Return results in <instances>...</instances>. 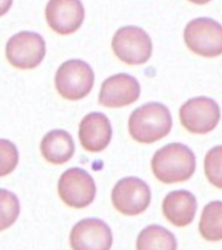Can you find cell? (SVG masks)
<instances>
[{"label":"cell","instance_id":"cell-10","mask_svg":"<svg viewBox=\"0 0 222 250\" xmlns=\"http://www.w3.org/2000/svg\"><path fill=\"white\" fill-rule=\"evenodd\" d=\"M86 11L81 0H49L45 18L48 26L59 35H70L80 29Z\"/></svg>","mask_w":222,"mask_h":250},{"label":"cell","instance_id":"cell-8","mask_svg":"<svg viewBox=\"0 0 222 250\" xmlns=\"http://www.w3.org/2000/svg\"><path fill=\"white\" fill-rule=\"evenodd\" d=\"M58 194L65 205L73 209H83L95 198L94 179L85 169L69 168L59 178Z\"/></svg>","mask_w":222,"mask_h":250},{"label":"cell","instance_id":"cell-17","mask_svg":"<svg viewBox=\"0 0 222 250\" xmlns=\"http://www.w3.org/2000/svg\"><path fill=\"white\" fill-rule=\"evenodd\" d=\"M222 202L212 201L203 208L200 231L203 238L209 242H218L222 238Z\"/></svg>","mask_w":222,"mask_h":250},{"label":"cell","instance_id":"cell-15","mask_svg":"<svg viewBox=\"0 0 222 250\" xmlns=\"http://www.w3.org/2000/svg\"><path fill=\"white\" fill-rule=\"evenodd\" d=\"M41 152L50 164L62 165L67 163L75 153V142L65 130H52L46 133L41 142Z\"/></svg>","mask_w":222,"mask_h":250},{"label":"cell","instance_id":"cell-21","mask_svg":"<svg viewBox=\"0 0 222 250\" xmlns=\"http://www.w3.org/2000/svg\"><path fill=\"white\" fill-rule=\"evenodd\" d=\"M13 0H0V17L6 15L10 10Z\"/></svg>","mask_w":222,"mask_h":250},{"label":"cell","instance_id":"cell-2","mask_svg":"<svg viewBox=\"0 0 222 250\" xmlns=\"http://www.w3.org/2000/svg\"><path fill=\"white\" fill-rule=\"evenodd\" d=\"M172 129V116L161 103H148L133 110L129 117L128 130L137 142L154 143L161 140Z\"/></svg>","mask_w":222,"mask_h":250},{"label":"cell","instance_id":"cell-19","mask_svg":"<svg viewBox=\"0 0 222 250\" xmlns=\"http://www.w3.org/2000/svg\"><path fill=\"white\" fill-rule=\"evenodd\" d=\"M19 163V152L15 143L0 139V177L11 174Z\"/></svg>","mask_w":222,"mask_h":250},{"label":"cell","instance_id":"cell-1","mask_svg":"<svg viewBox=\"0 0 222 250\" xmlns=\"http://www.w3.org/2000/svg\"><path fill=\"white\" fill-rule=\"evenodd\" d=\"M151 168L161 183H184L195 173V154L183 143H170L155 152L151 161Z\"/></svg>","mask_w":222,"mask_h":250},{"label":"cell","instance_id":"cell-20","mask_svg":"<svg viewBox=\"0 0 222 250\" xmlns=\"http://www.w3.org/2000/svg\"><path fill=\"white\" fill-rule=\"evenodd\" d=\"M221 152L222 146H215L205 157V174L209 182L217 188H222L221 180Z\"/></svg>","mask_w":222,"mask_h":250},{"label":"cell","instance_id":"cell-3","mask_svg":"<svg viewBox=\"0 0 222 250\" xmlns=\"http://www.w3.org/2000/svg\"><path fill=\"white\" fill-rule=\"evenodd\" d=\"M94 85V72L86 62L67 60L55 76V86L62 97L69 101L85 99Z\"/></svg>","mask_w":222,"mask_h":250},{"label":"cell","instance_id":"cell-6","mask_svg":"<svg viewBox=\"0 0 222 250\" xmlns=\"http://www.w3.org/2000/svg\"><path fill=\"white\" fill-rule=\"evenodd\" d=\"M46 44L42 35L22 31L7 42L6 57L12 67L20 70H31L43 62Z\"/></svg>","mask_w":222,"mask_h":250},{"label":"cell","instance_id":"cell-12","mask_svg":"<svg viewBox=\"0 0 222 250\" xmlns=\"http://www.w3.org/2000/svg\"><path fill=\"white\" fill-rule=\"evenodd\" d=\"M112 244V230L102 220L85 219L71 229L70 247L75 250H109Z\"/></svg>","mask_w":222,"mask_h":250},{"label":"cell","instance_id":"cell-11","mask_svg":"<svg viewBox=\"0 0 222 250\" xmlns=\"http://www.w3.org/2000/svg\"><path fill=\"white\" fill-rule=\"evenodd\" d=\"M140 84L127 73H117L102 83L99 103L108 108H121L139 99Z\"/></svg>","mask_w":222,"mask_h":250},{"label":"cell","instance_id":"cell-9","mask_svg":"<svg viewBox=\"0 0 222 250\" xmlns=\"http://www.w3.org/2000/svg\"><path fill=\"white\" fill-rule=\"evenodd\" d=\"M151 201V191L146 182L138 177L119 180L112 190L115 209L124 215L135 216L145 212Z\"/></svg>","mask_w":222,"mask_h":250},{"label":"cell","instance_id":"cell-22","mask_svg":"<svg viewBox=\"0 0 222 250\" xmlns=\"http://www.w3.org/2000/svg\"><path fill=\"white\" fill-rule=\"evenodd\" d=\"M188 1H191L195 4H206L208 2H210L211 0H188Z\"/></svg>","mask_w":222,"mask_h":250},{"label":"cell","instance_id":"cell-18","mask_svg":"<svg viewBox=\"0 0 222 250\" xmlns=\"http://www.w3.org/2000/svg\"><path fill=\"white\" fill-rule=\"evenodd\" d=\"M20 214V201L15 193L0 189V231L16 223Z\"/></svg>","mask_w":222,"mask_h":250},{"label":"cell","instance_id":"cell-13","mask_svg":"<svg viewBox=\"0 0 222 250\" xmlns=\"http://www.w3.org/2000/svg\"><path fill=\"white\" fill-rule=\"evenodd\" d=\"M110 119L102 113H90L83 117L79 126V140L86 151L96 153L110 145L112 140Z\"/></svg>","mask_w":222,"mask_h":250},{"label":"cell","instance_id":"cell-5","mask_svg":"<svg viewBox=\"0 0 222 250\" xmlns=\"http://www.w3.org/2000/svg\"><path fill=\"white\" fill-rule=\"evenodd\" d=\"M187 47L196 55L214 58L222 54V26L210 18H197L184 31Z\"/></svg>","mask_w":222,"mask_h":250},{"label":"cell","instance_id":"cell-4","mask_svg":"<svg viewBox=\"0 0 222 250\" xmlns=\"http://www.w3.org/2000/svg\"><path fill=\"white\" fill-rule=\"evenodd\" d=\"M112 49L124 63L129 66L143 64L152 55V41L140 27L123 26L113 36Z\"/></svg>","mask_w":222,"mask_h":250},{"label":"cell","instance_id":"cell-7","mask_svg":"<svg viewBox=\"0 0 222 250\" xmlns=\"http://www.w3.org/2000/svg\"><path fill=\"white\" fill-rule=\"evenodd\" d=\"M221 118L219 105L206 96L194 97L179 108V120L187 131L205 135L218 126Z\"/></svg>","mask_w":222,"mask_h":250},{"label":"cell","instance_id":"cell-16","mask_svg":"<svg viewBox=\"0 0 222 250\" xmlns=\"http://www.w3.org/2000/svg\"><path fill=\"white\" fill-rule=\"evenodd\" d=\"M177 248L178 243L174 235L159 225H150L143 229L137 238V249L139 250H174Z\"/></svg>","mask_w":222,"mask_h":250},{"label":"cell","instance_id":"cell-14","mask_svg":"<svg viewBox=\"0 0 222 250\" xmlns=\"http://www.w3.org/2000/svg\"><path fill=\"white\" fill-rule=\"evenodd\" d=\"M162 211L170 223L185 228L193 222L197 211V201L192 192L178 190L170 192L162 203Z\"/></svg>","mask_w":222,"mask_h":250}]
</instances>
